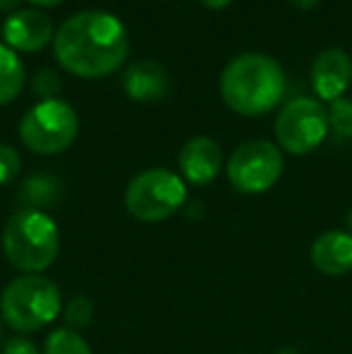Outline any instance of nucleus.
Returning <instances> with one entry per match:
<instances>
[{
  "label": "nucleus",
  "instance_id": "obj_21",
  "mask_svg": "<svg viewBox=\"0 0 352 354\" xmlns=\"http://www.w3.org/2000/svg\"><path fill=\"white\" fill-rule=\"evenodd\" d=\"M19 5H22V0H0V12H17Z\"/></svg>",
  "mask_w": 352,
  "mask_h": 354
},
{
  "label": "nucleus",
  "instance_id": "obj_3",
  "mask_svg": "<svg viewBox=\"0 0 352 354\" xmlns=\"http://www.w3.org/2000/svg\"><path fill=\"white\" fill-rule=\"evenodd\" d=\"M3 251L19 272H44L61 251L58 224L41 210L15 212L3 229Z\"/></svg>",
  "mask_w": 352,
  "mask_h": 354
},
{
  "label": "nucleus",
  "instance_id": "obj_1",
  "mask_svg": "<svg viewBox=\"0 0 352 354\" xmlns=\"http://www.w3.org/2000/svg\"><path fill=\"white\" fill-rule=\"evenodd\" d=\"M128 46L123 22L104 10L73 15L53 37V53L63 71L87 80L116 73L126 61Z\"/></svg>",
  "mask_w": 352,
  "mask_h": 354
},
{
  "label": "nucleus",
  "instance_id": "obj_25",
  "mask_svg": "<svg viewBox=\"0 0 352 354\" xmlns=\"http://www.w3.org/2000/svg\"><path fill=\"white\" fill-rule=\"evenodd\" d=\"M348 227H350V234H352V210L348 212Z\"/></svg>",
  "mask_w": 352,
  "mask_h": 354
},
{
  "label": "nucleus",
  "instance_id": "obj_24",
  "mask_svg": "<svg viewBox=\"0 0 352 354\" xmlns=\"http://www.w3.org/2000/svg\"><path fill=\"white\" fill-rule=\"evenodd\" d=\"M34 5H41V8H53V5H61L63 0H29Z\"/></svg>",
  "mask_w": 352,
  "mask_h": 354
},
{
  "label": "nucleus",
  "instance_id": "obj_20",
  "mask_svg": "<svg viewBox=\"0 0 352 354\" xmlns=\"http://www.w3.org/2000/svg\"><path fill=\"white\" fill-rule=\"evenodd\" d=\"M3 354H41V352H39V347L34 345L32 340H27V337H12V340L5 342Z\"/></svg>",
  "mask_w": 352,
  "mask_h": 354
},
{
  "label": "nucleus",
  "instance_id": "obj_8",
  "mask_svg": "<svg viewBox=\"0 0 352 354\" xmlns=\"http://www.w3.org/2000/svg\"><path fill=\"white\" fill-rule=\"evenodd\" d=\"M282 174L280 149L268 140H246L232 152L227 162V178L239 193H266Z\"/></svg>",
  "mask_w": 352,
  "mask_h": 354
},
{
  "label": "nucleus",
  "instance_id": "obj_19",
  "mask_svg": "<svg viewBox=\"0 0 352 354\" xmlns=\"http://www.w3.org/2000/svg\"><path fill=\"white\" fill-rule=\"evenodd\" d=\"M89 316H92V304H89L87 297H77L71 301V306H68L66 311V318L68 323H73V326L82 328L89 323Z\"/></svg>",
  "mask_w": 352,
  "mask_h": 354
},
{
  "label": "nucleus",
  "instance_id": "obj_5",
  "mask_svg": "<svg viewBox=\"0 0 352 354\" xmlns=\"http://www.w3.org/2000/svg\"><path fill=\"white\" fill-rule=\"evenodd\" d=\"M80 118L66 99L37 102L19 121V140L37 154L66 152L77 138Z\"/></svg>",
  "mask_w": 352,
  "mask_h": 354
},
{
  "label": "nucleus",
  "instance_id": "obj_4",
  "mask_svg": "<svg viewBox=\"0 0 352 354\" xmlns=\"http://www.w3.org/2000/svg\"><path fill=\"white\" fill-rule=\"evenodd\" d=\"M3 321L17 333H37L61 313V289L41 275H22L3 289Z\"/></svg>",
  "mask_w": 352,
  "mask_h": 354
},
{
  "label": "nucleus",
  "instance_id": "obj_12",
  "mask_svg": "<svg viewBox=\"0 0 352 354\" xmlns=\"http://www.w3.org/2000/svg\"><path fill=\"white\" fill-rule=\"evenodd\" d=\"M311 263L328 277H343L352 270V234L324 232L311 243Z\"/></svg>",
  "mask_w": 352,
  "mask_h": 354
},
{
  "label": "nucleus",
  "instance_id": "obj_17",
  "mask_svg": "<svg viewBox=\"0 0 352 354\" xmlns=\"http://www.w3.org/2000/svg\"><path fill=\"white\" fill-rule=\"evenodd\" d=\"M32 89L39 97V102H44V99H58V92L63 89V82H61V77H58L56 71H51V68H41V71L34 75Z\"/></svg>",
  "mask_w": 352,
  "mask_h": 354
},
{
  "label": "nucleus",
  "instance_id": "obj_7",
  "mask_svg": "<svg viewBox=\"0 0 352 354\" xmlns=\"http://www.w3.org/2000/svg\"><path fill=\"white\" fill-rule=\"evenodd\" d=\"M328 111L319 99L297 97L275 118V138L290 154H309L328 136Z\"/></svg>",
  "mask_w": 352,
  "mask_h": 354
},
{
  "label": "nucleus",
  "instance_id": "obj_15",
  "mask_svg": "<svg viewBox=\"0 0 352 354\" xmlns=\"http://www.w3.org/2000/svg\"><path fill=\"white\" fill-rule=\"evenodd\" d=\"M44 354H92L85 337L73 328H58L46 337Z\"/></svg>",
  "mask_w": 352,
  "mask_h": 354
},
{
  "label": "nucleus",
  "instance_id": "obj_13",
  "mask_svg": "<svg viewBox=\"0 0 352 354\" xmlns=\"http://www.w3.org/2000/svg\"><path fill=\"white\" fill-rule=\"evenodd\" d=\"M123 89L133 102H160L167 97L169 77L167 71L155 61H138L123 73Z\"/></svg>",
  "mask_w": 352,
  "mask_h": 354
},
{
  "label": "nucleus",
  "instance_id": "obj_18",
  "mask_svg": "<svg viewBox=\"0 0 352 354\" xmlns=\"http://www.w3.org/2000/svg\"><path fill=\"white\" fill-rule=\"evenodd\" d=\"M22 169V162H19L17 149H12L10 145H0V186L15 181Z\"/></svg>",
  "mask_w": 352,
  "mask_h": 354
},
{
  "label": "nucleus",
  "instance_id": "obj_10",
  "mask_svg": "<svg viewBox=\"0 0 352 354\" xmlns=\"http://www.w3.org/2000/svg\"><path fill=\"white\" fill-rule=\"evenodd\" d=\"M56 37L53 22L39 10H17L8 15L3 22V39L5 46L12 48L15 53H37Z\"/></svg>",
  "mask_w": 352,
  "mask_h": 354
},
{
  "label": "nucleus",
  "instance_id": "obj_2",
  "mask_svg": "<svg viewBox=\"0 0 352 354\" xmlns=\"http://www.w3.org/2000/svg\"><path fill=\"white\" fill-rule=\"evenodd\" d=\"M287 80L275 58L259 51L232 58L220 77L225 104L241 116H263L280 104Z\"/></svg>",
  "mask_w": 352,
  "mask_h": 354
},
{
  "label": "nucleus",
  "instance_id": "obj_23",
  "mask_svg": "<svg viewBox=\"0 0 352 354\" xmlns=\"http://www.w3.org/2000/svg\"><path fill=\"white\" fill-rule=\"evenodd\" d=\"M205 8H210V10H222V8H227V5L232 3V0H201Z\"/></svg>",
  "mask_w": 352,
  "mask_h": 354
},
{
  "label": "nucleus",
  "instance_id": "obj_14",
  "mask_svg": "<svg viewBox=\"0 0 352 354\" xmlns=\"http://www.w3.org/2000/svg\"><path fill=\"white\" fill-rule=\"evenodd\" d=\"M24 87V66L12 48L0 44V106L19 97Z\"/></svg>",
  "mask_w": 352,
  "mask_h": 354
},
{
  "label": "nucleus",
  "instance_id": "obj_22",
  "mask_svg": "<svg viewBox=\"0 0 352 354\" xmlns=\"http://www.w3.org/2000/svg\"><path fill=\"white\" fill-rule=\"evenodd\" d=\"M290 5H295L297 10H314L316 5L321 3V0H287Z\"/></svg>",
  "mask_w": 352,
  "mask_h": 354
},
{
  "label": "nucleus",
  "instance_id": "obj_16",
  "mask_svg": "<svg viewBox=\"0 0 352 354\" xmlns=\"http://www.w3.org/2000/svg\"><path fill=\"white\" fill-rule=\"evenodd\" d=\"M328 126L340 138H352V99L340 97L328 109Z\"/></svg>",
  "mask_w": 352,
  "mask_h": 354
},
{
  "label": "nucleus",
  "instance_id": "obj_11",
  "mask_svg": "<svg viewBox=\"0 0 352 354\" xmlns=\"http://www.w3.org/2000/svg\"><path fill=\"white\" fill-rule=\"evenodd\" d=\"M222 169V149L212 138H191L178 152V171L193 186H207Z\"/></svg>",
  "mask_w": 352,
  "mask_h": 354
},
{
  "label": "nucleus",
  "instance_id": "obj_6",
  "mask_svg": "<svg viewBox=\"0 0 352 354\" xmlns=\"http://www.w3.org/2000/svg\"><path fill=\"white\" fill-rule=\"evenodd\" d=\"M186 203V183L169 169H147L126 188V210L140 222H165Z\"/></svg>",
  "mask_w": 352,
  "mask_h": 354
},
{
  "label": "nucleus",
  "instance_id": "obj_9",
  "mask_svg": "<svg viewBox=\"0 0 352 354\" xmlns=\"http://www.w3.org/2000/svg\"><path fill=\"white\" fill-rule=\"evenodd\" d=\"M352 84V58L343 48H324L311 63V87L321 102L340 99Z\"/></svg>",
  "mask_w": 352,
  "mask_h": 354
}]
</instances>
